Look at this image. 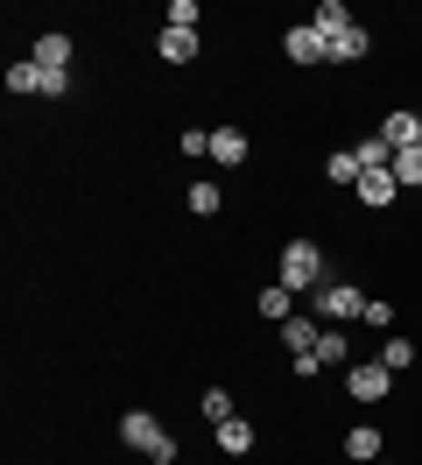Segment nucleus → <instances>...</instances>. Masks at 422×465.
<instances>
[{"label":"nucleus","instance_id":"19","mask_svg":"<svg viewBox=\"0 0 422 465\" xmlns=\"http://www.w3.org/2000/svg\"><path fill=\"white\" fill-rule=\"evenodd\" d=\"M380 142L408 148V142H416V114H388V120H380Z\"/></svg>","mask_w":422,"mask_h":465},{"label":"nucleus","instance_id":"6","mask_svg":"<svg viewBox=\"0 0 422 465\" xmlns=\"http://www.w3.org/2000/svg\"><path fill=\"white\" fill-rule=\"evenodd\" d=\"M281 50H289V64H331V43H324V35L309 29V22H303V29H289V35H281Z\"/></svg>","mask_w":422,"mask_h":465},{"label":"nucleus","instance_id":"21","mask_svg":"<svg viewBox=\"0 0 422 465\" xmlns=\"http://www.w3.org/2000/svg\"><path fill=\"white\" fill-rule=\"evenodd\" d=\"M204 423H211V430L232 423V395H225V388H204Z\"/></svg>","mask_w":422,"mask_h":465},{"label":"nucleus","instance_id":"4","mask_svg":"<svg viewBox=\"0 0 422 465\" xmlns=\"http://www.w3.org/2000/svg\"><path fill=\"white\" fill-rule=\"evenodd\" d=\"M345 388H352V402H388L394 374L380 367V360H352V367H345Z\"/></svg>","mask_w":422,"mask_h":465},{"label":"nucleus","instance_id":"25","mask_svg":"<svg viewBox=\"0 0 422 465\" xmlns=\"http://www.w3.org/2000/svg\"><path fill=\"white\" fill-rule=\"evenodd\" d=\"M197 15H204L197 0H169V29H197Z\"/></svg>","mask_w":422,"mask_h":465},{"label":"nucleus","instance_id":"27","mask_svg":"<svg viewBox=\"0 0 422 465\" xmlns=\"http://www.w3.org/2000/svg\"><path fill=\"white\" fill-rule=\"evenodd\" d=\"M416 142H422V106H416Z\"/></svg>","mask_w":422,"mask_h":465},{"label":"nucleus","instance_id":"16","mask_svg":"<svg viewBox=\"0 0 422 465\" xmlns=\"http://www.w3.org/2000/svg\"><path fill=\"white\" fill-rule=\"evenodd\" d=\"M317 360L331 367V360H345L352 367V339H345V324H324V339H317Z\"/></svg>","mask_w":422,"mask_h":465},{"label":"nucleus","instance_id":"17","mask_svg":"<svg viewBox=\"0 0 422 465\" xmlns=\"http://www.w3.org/2000/svg\"><path fill=\"white\" fill-rule=\"evenodd\" d=\"M373 360H380L388 374H408V367H416V346H408V339H388V346L373 352Z\"/></svg>","mask_w":422,"mask_h":465},{"label":"nucleus","instance_id":"24","mask_svg":"<svg viewBox=\"0 0 422 465\" xmlns=\"http://www.w3.org/2000/svg\"><path fill=\"white\" fill-rule=\"evenodd\" d=\"M35 71H43V64H35ZM35 92H43V99H64V92H71V71H43Z\"/></svg>","mask_w":422,"mask_h":465},{"label":"nucleus","instance_id":"3","mask_svg":"<svg viewBox=\"0 0 422 465\" xmlns=\"http://www.w3.org/2000/svg\"><path fill=\"white\" fill-rule=\"evenodd\" d=\"M309 311L324 324H345V318H366V296L352 282H324V290H309Z\"/></svg>","mask_w":422,"mask_h":465},{"label":"nucleus","instance_id":"12","mask_svg":"<svg viewBox=\"0 0 422 465\" xmlns=\"http://www.w3.org/2000/svg\"><path fill=\"white\" fill-rule=\"evenodd\" d=\"M219 451H225V459H247V451H253V423H247V416L219 423Z\"/></svg>","mask_w":422,"mask_h":465},{"label":"nucleus","instance_id":"8","mask_svg":"<svg viewBox=\"0 0 422 465\" xmlns=\"http://www.w3.org/2000/svg\"><path fill=\"white\" fill-rule=\"evenodd\" d=\"M380 444H388V437L373 430V423H352V430H345V459H359V465H373V459H380Z\"/></svg>","mask_w":422,"mask_h":465},{"label":"nucleus","instance_id":"2","mask_svg":"<svg viewBox=\"0 0 422 465\" xmlns=\"http://www.w3.org/2000/svg\"><path fill=\"white\" fill-rule=\"evenodd\" d=\"M120 444L141 451V459H155V465H176V437H169L148 409H127V416H120Z\"/></svg>","mask_w":422,"mask_h":465},{"label":"nucleus","instance_id":"15","mask_svg":"<svg viewBox=\"0 0 422 465\" xmlns=\"http://www.w3.org/2000/svg\"><path fill=\"white\" fill-rule=\"evenodd\" d=\"M260 318L289 324V318H296V290H281V282H268V290H260Z\"/></svg>","mask_w":422,"mask_h":465},{"label":"nucleus","instance_id":"26","mask_svg":"<svg viewBox=\"0 0 422 465\" xmlns=\"http://www.w3.org/2000/svg\"><path fill=\"white\" fill-rule=\"evenodd\" d=\"M183 155H211V134H204V127H183Z\"/></svg>","mask_w":422,"mask_h":465},{"label":"nucleus","instance_id":"5","mask_svg":"<svg viewBox=\"0 0 422 465\" xmlns=\"http://www.w3.org/2000/svg\"><path fill=\"white\" fill-rule=\"evenodd\" d=\"M317 339H324V318H317V311H296V318L281 324V352H289V360L317 352Z\"/></svg>","mask_w":422,"mask_h":465},{"label":"nucleus","instance_id":"1","mask_svg":"<svg viewBox=\"0 0 422 465\" xmlns=\"http://www.w3.org/2000/svg\"><path fill=\"white\" fill-rule=\"evenodd\" d=\"M275 282H281V290H296V296L324 290V247H317V240H289V247H281Z\"/></svg>","mask_w":422,"mask_h":465},{"label":"nucleus","instance_id":"11","mask_svg":"<svg viewBox=\"0 0 422 465\" xmlns=\"http://www.w3.org/2000/svg\"><path fill=\"white\" fill-rule=\"evenodd\" d=\"M394 191H401V183H394V170H366V176H359V204H373V212H380V204H394Z\"/></svg>","mask_w":422,"mask_h":465},{"label":"nucleus","instance_id":"9","mask_svg":"<svg viewBox=\"0 0 422 465\" xmlns=\"http://www.w3.org/2000/svg\"><path fill=\"white\" fill-rule=\"evenodd\" d=\"M366 50H373V35H366L359 22H352V29H338V35H331V64H359Z\"/></svg>","mask_w":422,"mask_h":465},{"label":"nucleus","instance_id":"28","mask_svg":"<svg viewBox=\"0 0 422 465\" xmlns=\"http://www.w3.org/2000/svg\"><path fill=\"white\" fill-rule=\"evenodd\" d=\"M373 465H380V459H373Z\"/></svg>","mask_w":422,"mask_h":465},{"label":"nucleus","instance_id":"7","mask_svg":"<svg viewBox=\"0 0 422 465\" xmlns=\"http://www.w3.org/2000/svg\"><path fill=\"white\" fill-rule=\"evenodd\" d=\"M211 163L240 170V163H247V134H240V127H211Z\"/></svg>","mask_w":422,"mask_h":465},{"label":"nucleus","instance_id":"23","mask_svg":"<svg viewBox=\"0 0 422 465\" xmlns=\"http://www.w3.org/2000/svg\"><path fill=\"white\" fill-rule=\"evenodd\" d=\"M191 212L211 219V212H219V183H191Z\"/></svg>","mask_w":422,"mask_h":465},{"label":"nucleus","instance_id":"22","mask_svg":"<svg viewBox=\"0 0 422 465\" xmlns=\"http://www.w3.org/2000/svg\"><path fill=\"white\" fill-rule=\"evenodd\" d=\"M35 78H43V71H35V57L7 64V92H35Z\"/></svg>","mask_w":422,"mask_h":465},{"label":"nucleus","instance_id":"18","mask_svg":"<svg viewBox=\"0 0 422 465\" xmlns=\"http://www.w3.org/2000/svg\"><path fill=\"white\" fill-rule=\"evenodd\" d=\"M324 176H331V183H359V148H338V155H331V163H324Z\"/></svg>","mask_w":422,"mask_h":465},{"label":"nucleus","instance_id":"14","mask_svg":"<svg viewBox=\"0 0 422 465\" xmlns=\"http://www.w3.org/2000/svg\"><path fill=\"white\" fill-rule=\"evenodd\" d=\"M35 64L43 71H71V35H35Z\"/></svg>","mask_w":422,"mask_h":465},{"label":"nucleus","instance_id":"13","mask_svg":"<svg viewBox=\"0 0 422 465\" xmlns=\"http://www.w3.org/2000/svg\"><path fill=\"white\" fill-rule=\"evenodd\" d=\"M309 29L324 35V43H331L338 29H352V15H345V0H317V15H309Z\"/></svg>","mask_w":422,"mask_h":465},{"label":"nucleus","instance_id":"20","mask_svg":"<svg viewBox=\"0 0 422 465\" xmlns=\"http://www.w3.org/2000/svg\"><path fill=\"white\" fill-rule=\"evenodd\" d=\"M394 183H422V142L394 148Z\"/></svg>","mask_w":422,"mask_h":465},{"label":"nucleus","instance_id":"10","mask_svg":"<svg viewBox=\"0 0 422 465\" xmlns=\"http://www.w3.org/2000/svg\"><path fill=\"white\" fill-rule=\"evenodd\" d=\"M155 50H162V64H191L197 57V29H162Z\"/></svg>","mask_w":422,"mask_h":465}]
</instances>
